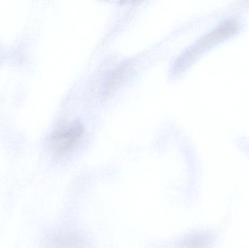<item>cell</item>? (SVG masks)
Returning <instances> with one entry per match:
<instances>
[{"instance_id": "1", "label": "cell", "mask_w": 249, "mask_h": 248, "mask_svg": "<svg viewBox=\"0 0 249 248\" xmlns=\"http://www.w3.org/2000/svg\"><path fill=\"white\" fill-rule=\"evenodd\" d=\"M84 134L83 127L78 122L60 128L54 135V146L61 152L70 151L77 146Z\"/></svg>"}]
</instances>
